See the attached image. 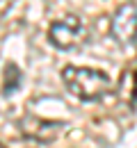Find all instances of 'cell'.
Wrapping results in <instances>:
<instances>
[{"label": "cell", "instance_id": "6da1fadb", "mask_svg": "<svg viewBox=\"0 0 137 148\" xmlns=\"http://www.w3.org/2000/svg\"><path fill=\"white\" fill-rule=\"evenodd\" d=\"M62 82L66 91L82 103L101 100L112 89V80L105 71L89 69V66H73V64L62 69Z\"/></svg>", "mask_w": 137, "mask_h": 148}, {"label": "cell", "instance_id": "7a4b0ae2", "mask_svg": "<svg viewBox=\"0 0 137 148\" xmlns=\"http://www.w3.org/2000/svg\"><path fill=\"white\" fill-rule=\"evenodd\" d=\"M87 39V27L80 16L66 14L62 18L53 21L48 27V41L59 50H73Z\"/></svg>", "mask_w": 137, "mask_h": 148}, {"label": "cell", "instance_id": "3957f363", "mask_svg": "<svg viewBox=\"0 0 137 148\" xmlns=\"http://www.w3.org/2000/svg\"><path fill=\"white\" fill-rule=\"evenodd\" d=\"M66 128L59 121H50V119H41L34 114H23L19 119V132L25 139H32L37 144H50L59 137V132Z\"/></svg>", "mask_w": 137, "mask_h": 148}, {"label": "cell", "instance_id": "277c9868", "mask_svg": "<svg viewBox=\"0 0 137 148\" xmlns=\"http://www.w3.org/2000/svg\"><path fill=\"white\" fill-rule=\"evenodd\" d=\"M110 34L121 46H128L137 39V2H123L117 7L110 21Z\"/></svg>", "mask_w": 137, "mask_h": 148}, {"label": "cell", "instance_id": "5b68a950", "mask_svg": "<svg viewBox=\"0 0 137 148\" xmlns=\"http://www.w3.org/2000/svg\"><path fill=\"white\" fill-rule=\"evenodd\" d=\"M119 98L133 107V103L137 100V71L135 69H126V73L119 80Z\"/></svg>", "mask_w": 137, "mask_h": 148}, {"label": "cell", "instance_id": "8992f818", "mask_svg": "<svg viewBox=\"0 0 137 148\" xmlns=\"http://www.w3.org/2000/svg\"><path fill=\"white\" fill-rule=\"evenodd\" d=\"M21 71H19V66L16 64H7L5 66V82H2V91H5V96H12V93L19 89V84H21Z\"/></svg>", "mask_w": 137, "mask_h": 148}]
</instances>
